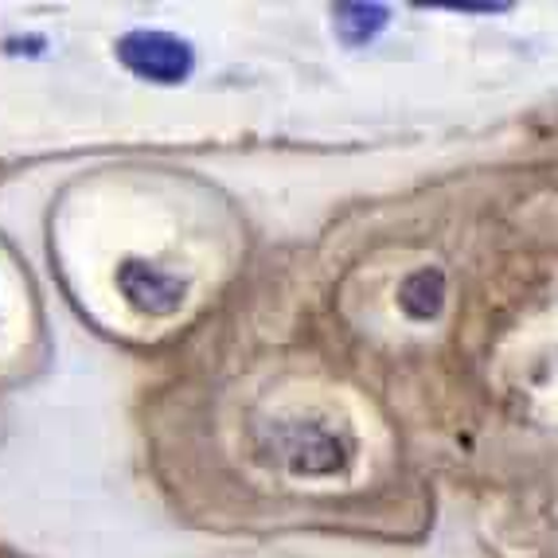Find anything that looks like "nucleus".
I'll use <instances>...</instances> for the list:
<instances>
[{
    "label": "nucleus",
    "instance_id": "7ed1b4c3",
    "mask_svg": "<svg viewBox=\"0 0 558 558\" xmlns=\"http://www.w3.org/2000/svg\"><path fill=\"white\" fill-rule=\"evenodd\" d=\"M332 24L336 36L348 47H363L383 36V28L391 24V9H383V4H336Z\"/></svg>",
    "mask_w": 558,
    "mask_h": 558
},
{
    "label": "nucleus",
    "instance_id": "20e7f679",
    "mask_svg": "<svg viewBox=\"0 0 558 558\" xmlns=\"http://www.w3.org/2000/svg\"><path fill=\"white\" fill-rule=\"evenodd\" d=\"M399 305L407 317L414 320H434L446 305V278L441 270H418L410 274L399 289Z\"/></svg>",
    "mask_w": 558,
    "mask_h": 558
},
{
    "label": "nucleus",
    "instance_id": "f257e3e1",
    "mask_svg": "<svg viewBox=\"0 0 558 558\" xmlns=\"http://www.w3.org/2000/svg\"><path fill=\"white\" fill-rule=\"evenodd\" d=\"M118 59L125 63V71H133L137 78H149V83H184L196 66V51L192 44L172 32H130L121 36Z\"/></svg>",
    "mask_w": 558,
    "mask_h": 558
},
{
    "label": "nucleus",
    "instance_id": "f03ea898",
    "mask_svg": "<svg viewBox=\"0 0 558 558\" xmlns=\"http://www.w3.org/2000/svg\"><path fill=\"white\" fill-rule=\"evenodd\" d=\"M118 289H121V298L130 301L137 313H145V317H172V313H180L187 301L184 278L160 270V266H153V262H137V258L121 262Z\"/></svg>",
    "mask_w": 558,
    "mask_h": 558
}]
</instances>
